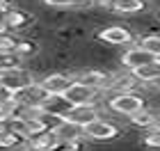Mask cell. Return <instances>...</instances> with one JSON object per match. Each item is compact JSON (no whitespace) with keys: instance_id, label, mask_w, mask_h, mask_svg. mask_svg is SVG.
I'll return each instance as SVG.
<instances>
[{"instance_id":"6da1fadb","label":"cell","mask_w":160,"mask_h":151,"mask_svg":"<svg viewBox=\"0 0 160 151\" xmlns=\"http://www.w3.org/2000/svg\"><path fill=\"white\" fill-rule=\"evenodd\" d=\"M110 108L117 114H123V117H130V114L144 110V98L133 94V92H119L117 96L110 101Z\"/></svg>"},{"instance_id":"7a4b0ae2","label":"cell","mask_w":160,"mask_h":151,"mask_svg":"<svg viewBox=\"0 0 160 151\" xmlns=\"http://www.w3.org/2000/svg\"><path fill=\"white\" fill-rule=\"evenodd\" d=\"M50 94L41 87V83H30L28 87L16 92V103L25 110H32V108H39L43 101H46Z\"/></svg>"},{"instance_id":"3957f363","label":"cell","mask_w":160,"mask_h":151,"mask_svg":"<svg viewBox=\"0 0 160 151\" xmlns=\"http://www.w3.org/2000/svg\"><path fill=\"white\" fill-rule=\"evenodd\" d=\"M85 135L89 140H96V142H110L114 138H119V128L112 121H105V119L98 117L85 126Z\"/></svg>"},{"instance_id":"277c9868","label":"cell","mask_w":160,"mask_h":151,"mask_svg":"<svg viewBox=\"0 0 160 151\" xmlns=\"http://www.w3.org/2000/svg\"><path fill=\"white\" fill-rule=\"evenodd\" d=\"M53 133H55V138L60 142H64V144H71V142H78V140L87 138V135H85V126L78 124V121H71L67 117L53 128Z\"/></svg>"},{"instance_id":"5b68a950","label":"cell","mask_w":160,"mask_h":151,"mask_svg":"<svg viewBox=\"0 0 160 151\" xmlns=\"http://www.w3.org/2000/svg\"><path fill=\"white\" fill-rule=\"evenodd\" d=\"M0 83L5 85V87H9L12 92H18L28 87L30 83H34L30 73L28 71H23L21 67H14V69H0Z\"/></svg>"},{"instance_id":"8992f818","label":"cell","mask_w":160,"mask_h":151,"mask_svg":"<svg viewBox=\"0 0 160 151\" xmlns=\"http://www.w3.org/2000/svg\"><path fill=\"white\" fill-rule=\"evenodd\" d=\"M96 92H98V87H92V85H85V83L76 80L64 92V98H67L71 105H82V103H92V101L96 98Z\"/></svg>"},{"instance_id":"52a82bcc","label":"cell","mask_w":160,"mask_h":151,"mask_svg":"<svg viewBox=\"0 0 160 151\" xmlns=\"http://www.w3.org/2000/svg\"><path fill=\"white\" fill-rule=\"evenodd\" d=\"M158 60V57L153 53H149L147 48H142V46H135V48H128L126 53L121 55V64L126 69H137V67H144V64H149V62H153Z\"/></svg>"},{"instance_id":"ba28073f","label":"cell","mask_w":160,"mask_h":151,"mask_svg":"<svg viewBox=\"0 0 160 151\" xmlns=\"http://www.w3.org/2000/svg\"><path fill=\"white\" fill-rule=\"evenodd\" d=\"M41 83V87L48 92L50 96H64V92H67L71 85H73V80H71L69 76H64V73H50L46 76Z\"/></svg>"},{"instance_id":"9c48e42d","label":"cell","mask_w":160,"mask_h":151,"mask_svg":"<svg viewBox=\"0 0 160 151\" xmlns=\"http://www.w3.org/2000/svg\"><path fill=\"white\" fill-rule=\"evenodd\" d=\"M98 39L101 41H108V44H114V46H126V44H133V34L130 30L121 25H112V28H105V30L98 32Z\"/></svg>"},{"instance_id":"30bf717a","label":"cell","mask_w":160,"mask_h":151,"mask_svg":"<svg viewBox=\"0 0 160 151\" xmlns=\"http://www.w3.org/2000/svg\"><path fill=\"white\" fill-rule=\"evenodd\" d=\"M67 119H71V121H78V124L87 126L89 121L98 119V110H96V108H94L92 103H82V105H71V108H69V112H67Z\"/></svg>"},{"instance_id":"8fae6325","label":"cell","mask_w":160,"mask_h":151,"mask_svg":"<svg viewBox=\"0 0 160 151\" xmlns=\"http://www.w3.org/2000/svg\"><path fill=\"white\" fill-rule=\"evenodd\" d=\"M130 76L140 83H156V80H160V62L153 60V62L144 64V67L130 69Z\"/></svg>"},{"instance_id":"7c38bea8","label":"cell","mask_w":160,"mask_h":151,"mask_svg":"<svg viewBox=\"0 0 160 151\" xmlns=\"http://www.w3.org/2000/svg\"><path fill=\"white\" fill-rule=\"evenodd\" d=\"M30 16L23 12H16V9H9L7 12V16H5V23L9 30H21V28H25V25H30Z\"/></svg>"},{"instance_id":"4fadbf2b","label":"cell","mask_w":160,"mask_h":151,"mask_svg":"<svg viewBox=\"0 0 160 151\" xmlns=\"http://www.w3.org/2000/svg\"><path fill=\"white\" fill-rule=\"evenodd\" d=\"M130 124L137 126V128H153L158 124V119H156V114L153 112H149V110H140V112H135V114H130Z\"/></svg>"},{"instance_id":"5bb4252c","label":"cell","mask_w":160,"mask_h":151,"mask_svg":"<svg viewBox=\"0 0 160 151\" xmlns=\"http://www.w3.org/2000/svg\"><path fill=\"white\" fill-rule=\"evenodd\" d=\"M144 5H147L144 0H117L112 5V9L119 14H135V12H142Z\"/></svg>"},{"instance_id":"9a60e30c","label":"cell","mask_w":160,"mask_h":151,"mask_svg":"<svg viewBox=\"0 0 160 151\" xmlns=\"http://www.w3.org/2000/svg\"><path fill=\"white\" fill-rule=\"evenodd\" d=\"M78 83H85V85H92V87H105L108 85V76L101 73V71H87V73H80Z\"/></svg>"},{"instance_id":"2e32d148","label":"cell","mask_w":160,"mask_h":151,"mask_svg":"<svg viewBox=\"0 0 160 151\" xmlns=\"http://www.w3.org/2000/svg\"><path fill=\"white\" fill-rule=\"evenodd\" d=\"M23 138H25V135H21L18 131H7V128H5V131L0 133V147H2V149H16L18 142Z\"/></svg>"},{"instance_id":"e0dca14e","label":"cell","mask_w":160,"mask_h":151,"mask_svg":"<svg viewBox=\"0 0 160 151\" xmlns=\"http://www.w3.org/2000/svg\"><path fill=\"white\" fill-rule=\"evenodd\" d=\"M50 7H76V9H82V7H92L96 0H43Z\"/></svg>"},{"instance_id":"ac0fdd59","label":"cell","mask_w":160,"mask_h":151,"mask_svg":"<svg viewBox=\"0 0 160 151\" xmlns=\"http://www.w3.org/2000/svg\"><path fill=\"white\" fill-rule=\"evenodd\" d=\"M140 46L142 48H147L149 53H153L156 57L160 55V34H149V37H144L140 41Z\"/></svg>"},{"instance_id":"d6986e66","label":"cell","mask_w":160,"mask_h":151,"mask_svg":"<svg viewBox=\"0 0 160 151\" xmlns=\"http://www.w3.org/2000/svg\"><path fill=\"white\" fill-rule=\"evenodd\" d=\"M21 67V55L18 53H0V69H14Z\"/></svg>"},{"instance_id":"ffe728a7","label":"cell","mask_w":160,"mask_h":151,"mask_svg":"<svg viewBox=\"0 0 160 151\" xmlns=\"http://www.w3.org/2000/svg\"><path fill=\"white\" fill-rule=\"evenodd\" d=\"M16 44L18 41L9 37V34H0V53H16Z\"/></svg>"},{"instance_id":"44dd1931","label":"cell","mask_w":160,"mask_h":151,"mask_svg":"<svg viewBox=\"0 0 160 151\" xmlns=\"http://www.w3.org/2000/svg\"><path fill=\"white\" fill-rule=\"evenodd\" d=\"M16 53L23 57V55H34L37 53V44H32V41H18L16 44Z\"/></svg>"},{"instance_id":"7402d4cb","label":"cell","mask_w":160,"mask_h":151,"mask_svg":"<svg viewBox=\"0 0 160 151\" xmlns=\"http://www.w3.org/2000/svg\"><path fill=\"white\" fill-rule=\"evenodd\" d=\"M14 98H16V92H12L9 87H5V85L0 83V108L7 105V103H12Z\"/></svg>"},{"instance_id":"603a6c76","label":"cell","mask_w":160,"mask_h":151,"mask_svg":"<svg viewBox=\"0 0 160 151\" xmlns=\"http://www.w3.org/2000/svg\"><path fill=\"white\" fill-rule=\"evenodd\" d=\"M144 144L151 147V149H160V126L156 128V131H151L147 138H144Z\"/></svg>"},{"instance_id":"cb8c5ba5","label":"cell","mask_w":160,"mask_h":151,"mask_svg":"<svg viewBox=\"0 0 160 151\" xmlns=\"http://www.w3.org/2000/svg\"><path fill=\"white\" fill-rule=\"evenodd\" d=\"M60 151H78V147H76V142H71V144H67V147L60 149Z\"/></svg>"},{"instance_id":"d4e9b609","label":"cell","mask_w":160,"mask_h":151,"mask_svg":"<svg viewBox=\"0 0 160 151\" xmlns=\"http://www.w3.org/2000/svg\"><path fill=\"white\" fill-rule=\"evenodd\" d=\"M7 30H9V28H7V23L0 18V34H7Z\"/></svg>"},{"instance_id":"484cf974","label":"cell","mask_w":160,"mask_h":151,"mask_svg":"<svg viewBox=\"0 0 160 151\" xmlns=\"http://www.w3.org/2000/svg\"><path fill=\"white\" fill-rule=\"evenodd\" d=\"M96 3H101V5H108V7H112L117 0H96Z\"/></svg>"},{"instance_id":"4316f807","label":"cell","mask_w":160,"mask_h":151,"mask_svg":"<svg viewBox=\"0 0 160 151\" xmlns=\"http://www.w3.org/2000/svg\"><path fill=\"white\" fill-rule=\"evenodd\" d=\"M9 5V0H0V7H7Z\"/></svg>"},{"instance_id":"83f0119b","label":"cell","mask_w":160,"mask_h":151,"mask_svg":"<svg viewBox=\"0 0 160 151\" xmlns=\"http://www.w3.org/2000/svg\"><path fill=\"white\" fill-rule=\"evenodd\" d=\"M2 131H5V121L0 119V133H2Z\"/></svg>"},{"instance_id":"f1b7e54d","label":"cell","mask_w":160,"mask_h":151,"mask_svg":"<svg viewBox=\"0 0 160 151\" xmlns=\"http://www.w3.org/2000/svg\"><path fill=\"white\" fill-rule=\"evenodd\" d=\"M2 9H5V7H0V12H2Z\"/></svg>"},{"instance_id":"f546056e","label":"cell","mask_w":160,"mask_h":151,"mask_svg":"<svg viewBox=\"0 0 160 151\" xmlns=\"http://www.w3.org/2000/svg\"><path fill=\"white\" fill-rule=\"evenodd\" d=\"M158 126H160V119H158Z\"/></svg>"},{"instance_id":"4dcf8cb0","label":"cell","mask_w":160,"mask_h":151,"mask_svg":"<svg viewBox=\"0 0 160 151\" xmlns=\"http://www.w3.org/2000/svg\"><path fill=\"white\" fill-rule=\"evenodd\" d=\"M158 62H160V55H158Z\"/></svg>"}]
</instances>
